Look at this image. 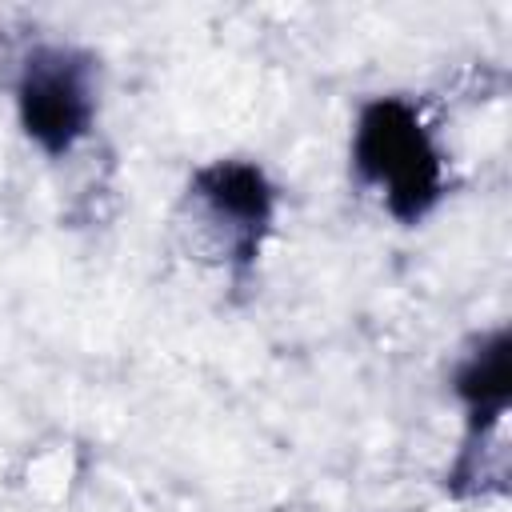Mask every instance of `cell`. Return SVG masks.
Here are the masks:
<instances>
[{
    "instance_id": "cell-3",
    "label": "cell",
    "mask_w": 512,
    "mask_h": 512,
    "mask_svg": "<svg viewBox=\"0 0 512 512\" xmlns=\"http://www.w3.org/2000/svg\"><path fill=\"white\" fill-rule=\"evenodd\" d=\"M188 204L204 220L200 232L212 252L236 268L252 264L260 240L276 212V192L268 176L248 160H216L200 168L188 184Z\"/></svg>"
},
{
    "instance_id": "cell-2",
    "label": "cell",
    "mask_w": 512,
    "mask_h": 512,
    "mask_svg": "<svg viewBox=\"0 0 512 512\" xmlns=\"http://www.w3.org/2000/svg\"><path fill=\"white\" fill-rule=\"evenodd\" d=\"M16 108L28 140H36L48 156L72 152L96 116L92 60L56 44L32 48L16 80Z\"/></svg>"
},
{
    "instance_id": "cell-1",
    "label": "cell",
    "mask_w": 512,
    "mask_h": 512,
    "mask_svg": "<svg viewBox=\"0 0 512 512\" xmlns=\"http://www.w3.org/2000/svg\"><path fill=\"white\" fill-rule=\"evenodd\" d=\"M352 156L360 176L384 192V204L396 220L412 224L440 200L444 164L412 104L396 96L372 100L356 120Z\"/></svg>"
},
{
    "instance_id": "cell-4",
    "label": "cell",
    "mask_w": 512,
    "mask_h": 512,
    "mask_svg": "<svg viewBox=\"0 0 512 512\" xmlns=\"http://www.w3.org/2000/svg\"><path fill=\"white\" fill-rule=\"evenodd\" d=\"M508 388H512V368H508V336L496 332L480 352H472V360L460 368L456 376V392L464 396L468 412H472V440L488 436L504 408H508Z\"/></svg>"
}]
</instances>
